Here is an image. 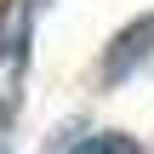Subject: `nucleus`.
I'll use <instances>...</instances> for the list:
<instances>
[{
  "label": "nucleus",
  "mask_w": 154,
  "mask_h": 154,
  "mask_svg": "<svg viewBox=\"0 0 154 154\" xmlns=\"http://www.w3.org/2000/svg\"><path fill=\"white\" fill-rule=\"evenodd\" d=\"M74 154H143V143H137V137H126V131H91Z\"/></svg>",
  "instance_id": "7ed1b4c3"
},
{
  "label": "nucleus",
  "mask_w": 154,
  "mask_h": 154,
  "mask_svg": "<svg viewBox=\"0 0 154 154\" xmlns=\"http://www.w3.org/2000/svg\"><path fill=\"white\" fill-rule=\"evenodd\" d=\"M46 0H6L0 11V109L17 114V91L29 80V40H34V17Z\"/></svg>",
  "instance_id": "f257e3e1"
},
{
  "label": "nucleus",
  "mask_w": 154,
  "mask_h": 154,
  "mask_svg": "<svg viewBox=\"0 0 154 154\" xmlns=\"http://www.w3.org/2000/svg\"><path fill=\"white\" fill-rule=\"evenodd\" d=\"M149 63H154V11H143L137 23H126V29L103 46L97 74H103V86H120V80H131L137 69H149Z\"/></svg>",
  "instance_id": "f03ea898"
},
{
  "label": "nucleus",
  "mask_w": 154,
  "mask_h": 154,
  "mask_svg": "<svg viewBox=\"0 0 154 154\" xmlns=\"http://www.w3.org/2000/svg\"><path fill=\"white\" fill-rule=\"evenodd\" d=\"M11 120H17V114L0 109V154H11Z\"/></svg>",
  "instance_id": "20e7f679"
}]
</instances>
